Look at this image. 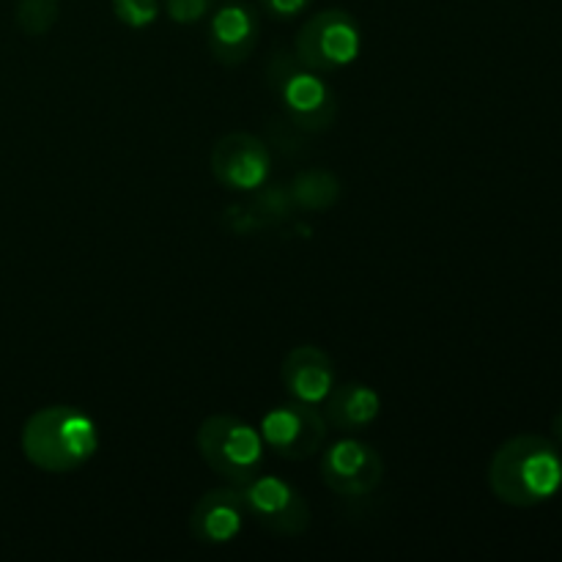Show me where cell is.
Segmentation results:
<instances>
[{"label": "cell", "mask_w": 562, "mask_h": 562, "mask_svg": "<svg viewBox=\"0 0 562 562\" xmlns=\"http://www.w3.org/2000/svg\"><path fill=\"white\" fill-rule=\"evenodd\" d=\"M494 497L514 508H536L562 488V456L558 445L538 434H519L499 445L488 464Z\"/></svg>", "instance_id": "1"}, {"label": "cell", "mask_w": 562, "mask_h": 562, "mask_svg": "<svg viewBox=\"0 0 562 562\" xmlns=\"http://www.w3.org/2000/svg\"><path fill=\"white\" fill-rule=\"evenodd\" d=\"M280 379L291 398L318 406L333 393L335 368L327 351L318 346H296L280 366Z\"/></svg>", "instance_id": "12"}, {"label": "cell", "mask_w": 562, "mask_h": 562, "mask_svg": "<svg viewBox=\"0 0 562 562\" xmlns=\"http://www.w3.org/2000/svg\"><path fill=\"white\" fill-rule=\"evenodd\" d=\"M247 505V514L269 530L272 536L296 538L311 527V505L305 494L289 481H280L274 475H256L245 486H236Z\"/></svg>", "instance_id": "6"}, {"label": "cell", "mask_w": 562, "mask_h": 562, "mask_svg": "<svg viewBox=\"0 0 562 562\" xmlns=\"http://www.w3.org/2000/svg\"><path fill=\"white\" fill-rule=\"evenodd\" d=\"M267 82L278 102L283 104L285 119L302 132H324L338 115V99L333 88L302 64L296 55L278 53L267 66Z\"/></svg>", "instance_id": "3"}, {"label": "cell", "mask_w": 562, "mask_h": 562, "mask_svg": "<svg viewBox=\"0 0 562 562\" xmlns=\"http://www.w3.org/2000/svg\"><path fill=\"white\" fill-rule=\"evenodd\" d=\"M99 450L97 423L77 406H47L22 428V453L44 472H71Z\"/></svg>", "instance_id": "2"}, {"label": "cell", "mask_w": 562, "mask_h": 562, "mask_svg": "<svg viewBox=\"0 0 562 562\" xmlns=\"http://www.w3.org/2000/svg\"><path fill=\"white\" fill-rule=\"evenodd\" d=\"M195 445L201 459L217 472L223 481L234 486H245L256 475H261L263 445L261 431L234 415H212L201 423L195 434Z\"/></svg>", "instance_id": "4"}, {"label": "cell", "mask_w": 562, "mask_h": 562, "mask_svg": "<svg viewBox=\"0 0 562 562\" xmlns=\"http://www.w3.org/2000/svg\"><path fill=\"white\" fill-rule=\"evenodd\" d=\"M272 170V157L261 137L231 132L212 148V173L223 187L236 192L261 190Z\"/></svg>", "instance_id": "9"}, {"label": "cell", "mask_w": 562, "mask_h": 562, "mask_svg": "<svg viewBox=\"0 0 562 562\" xmlns=\"http://www.w3.org/2000/svg\"><path fill=\"white\" fill-rule=\"evenodd\" d=\"M289 195L294 206L307 209V212H322L338 201L340 181L329 170H302L291 181Z\"/></svg>", "instance_id": "14"}, {"label": "cell", "mask_w": 562, "mask_h": 562, "mask_svg": "<svg viewBox=\"0 0 562 562\" xmlns=\"http://www.w3.org/2000/svg\"><path fill=\"white\" fill-rule=\"evenodd\" d=\"M261 439L280 459L305 461L322 450L327 439V417L316 406L291 401L263 415Z\"/></svg>", "instance_id": "7"}, {"label": "cell", "mask_w": 562, "mask_h": 562, "mask_svg": "<svg viewBox=\"0 0 562 562\" xmlns=\"http://www.w3.org/2000/svg\"><path fill=\"white\" fill-rule=\"evenodd\" d=\"M247 505L239 488H212L195 503L190 516V532L203 547H223L241 532Z\"/></svg>", "instance_id": "11"}, {"label": "cell", "mask_w": 562, "mask_h": 562, "mask_svg": "<svg viewBox=\"0 0 562 562\" xmlns=\"http://www.w3.org/2000/svg\"><path fill=\"white\" fill-rule=\"evenodd\" d=\"M256 209L263 214V217L272 220V223H280V220H285L291 214V209H294V201H291L289 190L272 187V190H267L263 195H258Z\"/></svg>", "instance_id": "17"}, {"label": "cell", "mask_w": 562, "mask_h": 562, "mask_svg": "<svg viewBox=\"0 0 562 562\" xmlns=\"http://www.w3.org/2000/svg\"><path fill=\"white\" fill-rule=\"evenodd\" d=\"M113 11L124 25L148 27L159 16L157 0H113Z\"/></svg>", "instance_id": "16"}, {"label": "cell", "mask_w": 562, "mask_h": 562, "mask_svg": "<svg viewBox=\"0 0 562 562\" xmlns=\"http://www.w3.org/2000/svg\"><path fill=\"white\" fill-rule=\"evenodd\" d=\"M362 49V33L346 9H324L296 33V58L313 71H335L355 64Z\"/></svg>", "instance_id": "5"}, {"label": "cell", "mask_w": 562, "mask_h": 562, "mask_svg": "<svg viewBox=\"0 0 562 562\" xmlns=\"http://www.w3.org/2000/svg\"><path fill=\"white\" fill-rule=\"evenodd\" d=\"M322 477L340 497H366L384 477V459L362 439H340L322 456Z\"/></svg>", "instance_id": "8"}, {"label": "cell", "mask_w": 562, "mask_h": 562, "mask_svg": "<svg viewBox=\"0 0 562 562\" xmlns=\"http://www.w3.org/2000/svg\"><path fill=\"white\" fill-rule=\"evenodd\" d=\"M60 14V0H16L14 20L25 36H44L53 31Z\"/></svg>", "instance_id": "15"}, {"label": "cell", "mask_w": 562, "mask_h": 562, "mask_svg": "<svg viewBox=\"0 0 562 562\" xmlns=\"http://www.w3.org/2000/svg\"><path fill=\"white\" fill-rule=\"evenodd\" d=\"M313 0H261V9L274 20H294L302 11H307Z\"/></svg>", "instance_id": "19"}, {"label": "cell", "mask_w": 562, "mask_h": 562, "mask_svg": "<svg viewBox=\"0 0 562 562\" xmlns=\"http://www.w3.org/2000/svg\"><path fill=\"white\" fill-rule=\"evenodd\" d=\"M382 412V398L362 382H346L333 387L327 398V423L338 431H362Z\"/></svg>", "instance_id": "13"}, {"label": "cell", "mask_w": 562, "mask_h": 562, "mask_svg": "<svg viewBox=\"0 0 562 562\" xmlns=\"http://www.w3.org/2000/svg\"><path fill=\"white\" fill-rule=\"evenodd\" d=\"M165 9H168L170 20L179 25H195L209 14L212 0H165Z\"/></svg>", "instance_id": "18"}, {"label": "cell", "mask_w": 562, "mask_h": 562, "mask_svg": "<svg viewBox=\"0 0 562 562\" xmlns=\"http://www.w3.org/2000/svg\"><path fill=\"white\" fill-rule=\"evenodd\" d=\"M552 431H554V437H558L560 442H562V409L558 412V415H554V420H552Z\"/></svg>", "instance_id": "20"}, {"label": "cell", "mask_w": 562, "mask_h": 562, "mask_svg": "<svg viewBox=\"0 0 562 562\" xmlns=\"http://www.w3.org/2000/svg\"><path fill=\"white\" fill-rule=\"evenodd\" d=\"M258 36H261L258 11L241 0L220 5L209 22V49L223 66L245 64L256 49Z\"/></svg>", "instance_id": "10"}]
</instances>
